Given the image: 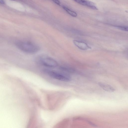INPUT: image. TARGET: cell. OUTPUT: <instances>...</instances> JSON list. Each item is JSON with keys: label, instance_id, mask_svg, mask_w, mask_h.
Masks as SVG:
<instances>
[{"label": "cell", "instance_id": "6da1fadb", "mask_svg": "<svg viewBox=\"0 0 128 128\" xmlns=\"http://www.w3.org/2000/svg\"><path fill=\"white\" fill-rule=\"evenodd\" d=\"M15 44L20 50L27 53H34L39 50V46L36 44L29 41H18L16 42Z\"/></svg>", "mask_w": 128, "mask_h": 128}, {"label": "cell", "instance_id": "7a4b0ae2", "mask_svg": "<svg viewBox=\"0 0 128 128\" xmlns=\"http://www.w3.org/2000/svg\"><path fill=\"white\" fill-rule=\"evenodd\" d=\"M45 72L50 76L58 80L68 82L71 80L70 77L67 74L50 70H46Z\"/></svg>", "mask_w": 128, "mask_h": 128}, {"label": "cell", "instance_id": "3957f363", "mask_svg": "<svg viewBox=\"0 0 128 128\" xmlns=\"http://www.w3.org/2000/svg\"><path fill=\"white\" fill-rule=\"evenodd\" d=\"M38 62L44 66L49 67H54L57 66V62L51 58L46 56H42L38 58Z\"/></svg>", "mask_w": 128, "mask_h": 128}, {"label": "cell", "instance_id": "277c9868", "mask_svg": "<svg viewBox=\"0 0 128 128\" xmlns=\"http://www.w3.org/2000/svg\"><path fill=\"white\" fill-rule=\"evenodd\" d=\"M79 4L87 6L94 10H98V8L93 2L87 0H73Z\"/></svg>", "mask_w": 128, "mask_h": 128}, {"label": "cell", "instance_id": "5b68a950", "mask_svg": "<svg viewBox=\"0 0 128 128\" xmlns=\"http://www.w3.org/2000/svg\"><path fill=\"white\" fill-rule=\"evenodd\" d=\"M74 44L80 49L86 50L91 49V48L84 42L74 40L73 41Z\"/></svg>", "mask_w": 128, "mask_h": 128}, {"label": "cell", "instance_id": "8992f818", "mask_svg": "<svg viewBox=\"0 0 128 128\" xmlns=\"http://www.w3.org/2000/svg\"><path fill=\"white\" fill-rule=\"evenodd\" d=\"M99 86L104 90L109 92H112L115 90V89L111 86L108 84L102 82H98Z\"/></svg>", "mask_w": 128, "mask_h": 128}, {"label": "cell", "instance_id": "52a82bcc", "mask_svg": "<svg viewBox=\"0 0 128 128\" xmlns=\"http://www.w3.org/2000/svg\"><path fill=\"white\" fill-rule=\"evenodd\" d=\"M63 8L67 12L72 16L74 17L76 16H77V14L75 12L72 10L65 6H63Z\"/></svg>", "mask_w": 128, "mask_h": 128}, {"label": "cell", "instance_id": "ba28073f", "mask_svg": "<svg viewBox=\"0 0 128 128\" xmlns=\"http://www.w3.org/2000/svg\"><path fill=\"white\" fill-rule=\"evenodd\" d=\"M115 27L118 29L124 31H128V28L126 26H115Z\"/></svg>", "mask_w": 128, "mask_h": 128}, {"label": "cell", "instance_id": "9c48e42d", "mask_svg": "<svg viewBox=\"0 0 128 128\" xmlns=\"http://www.w3.org/2000/svg\"><path fill=\"white\" fill-rule=\"evenodd\" d=\"M54 2L58 5L60 4V2L58 0H52Z\"/></svg>", "mask_w": 128, "mask_h": 128}, {"label": "cell", "instance_id": "30bf717a", "mask_svg": "<svg viewBox=\"0 0 128 128\" xmlns=\"http://www.w3.org/2000/svg\"><path fill=\"white\" fill-rule=\"evenodd\" d=\"M0 3L2 4H4V1L3 0H0Z\"/></svg>", "mask_w": 128, "mask_h": 128}, {"label": "cell", "instance_id": "8fae6325", "mask_svg": "<svg viewBox=\"0 0 128 128\" xmlns=\"http://www.w3.org/2000/svg\"></svg>", "mask_w": 128, "mask_h": 128}]
</instances>
